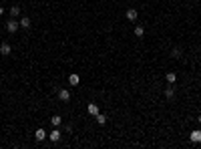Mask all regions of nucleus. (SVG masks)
I'll return each mask as SVG.
<instances>
[{"label":"nucleus","mask_w":201,"mask_h":149,"mask_svg":"<svg viewBox=\"0 0 201 149\" xmlns=\"http://www.w3.org/2000/svg\"><path fill=\"white\" fill-rule=\"evenodd\" d=\"M18 28H20V22H18V20L10 18V20H8V22H6V30L10 32V35H14V32L18 30Z\"/></svg>","instance_id":"1"},{"label":"nucleus","mask_w":201,"mask_h":149,"mask_svg":"<svg viewBox=\"0 0 201 149\" xmlns=\"http://www.w3.org/2000/svg\"><path fill=\"white\" fill-rule=\"evenodd\" d=\"M61 137H62V133L58 131V127H54V129L48 133V139H50L53 143H58V141H61Z\"/></svg>","instance_id":"2"},{"label":"nucleus","mask_w":201,"mask_h":149,"mask_svg":"<svg viewBox=\"0 0 201 149\" xmlns=\"http://www.w3.org/2000/svg\"><path fill=\"white\" fill-rule=\"evenodd\" d=\"M125 16H127V20H131V22H135V20L139 18V12H137V8H127Z\"/></svg>","instance_id":"3"},{"label":"nucleus","mask_w":201,"mask_h":149,"mask_svg":"<svg viewBox=\"0 0 201 149\" xmlns=\"http://www.w3.org/2000/svg\"><path fill=\"white\" fill-rule=\"evenodd\" d=\"M189 141L191 143H201V129H193L189 133Z\"/></svg>","instance_id":"4"},{"label":"nucleus","mask_w":201,"mask_h":149,"mask_svg":"<svg viewBox=\"0 0 201 149\" xmlns=\"http://www.w3.org/2000/svg\"><path fill=\"white\" fill-rule=\"evenodd\" d=\"M12 53V46L8 44V42H2L0 44V54H4V57H8V54Z\"/></svg>","instance_id":"5"},{"label":"nucleus","mask_w":201,"mask_h":149,"mask_svg":"<svg viewBox=\"0 0 201 149\" xmlns=\"http://www.w3.org/2000/svg\"><path fill=\"white\" fill-rule=\"evenodd\" d=\"M58 99L66 103V101L71 99V91H68V89H61V91H58Z\"/></svg>","instance_id":"6"},{"label":"nucleus","mask_w":201,"mask_h":149,"mask_svg":"<svg viewBox=\"0 0 201 149\" xmlns=\"http://www.w3.org/2000/svg\"><path fill=\"white\" fill-rule=\"evenodd\" d=\"M80 83V77L76 75V73H72V75H68V85H72V87H76V85Z\"/></svg>","instance_id":"7"},{"label":"nucleus","mask_w":201,"mask_h":149,"mask_svg":"<svg viewBox=\"0 0 201 149\" xmlns=\"http://www.w3.org/2000/svg\"><path fill=\"white\" fill-rule=\"evenodd\" d=\"M34 137H36V141H44V139L48 137V135H46V131H44V129H36Z\"/></svg>","instance_id":"8"},{"label":"nucleus","mask_w":201,"mask_h":149,"mask_svg":"<svg viewBox=\"0 0 201 149\" xmlns=\"http://www.w3.org/2000/svg\"><path fill=\"white\" fill-rule=\"evenodd\" d=\"M18 22H20V26H22V28H30V24H32V20H30V18H28V16H22V18H20V20H18Z\"/></svg>","instance_id":"9"},{"label":"nucleus","mask_w":201,"mask_h":149,"mask_svg":"<svg viewBox=\"0 0 201 149\" xmlns=\"http://www.w3.org/2000/svg\"><path fill=\"white\" fill-rule=\"evenodd\" d=\"M50 123H53V127H61V123H62V117H61V115H53Z\"/></svg>","instance_id":"10"},{"label":"nucleus","mask_w":201,"mask_h":149,"mask_svg":"<svg viewBox=\"0 0 201 149\" xmlns=\"http://www.w3.org/2000/svg\"><path fill=\"white\" fill-rule=\"evenodd\" d=\"M89 113H91V115L101 113V111H99V105H97V103H89Z\"/></svg>","instance_id":"11"},{"label":"nucleus","mask_w":201,"mask_h":149,"mask_svg":"<svg viewBox=\"0 0 201 149\" xmlns=\"http://www.w3.org/2000/svg\"><path fill=\"white\" fill-rule=\"evenodd\" d=\"M133 32H135V36H137V38H143V36H145V28H143V26H135V30H133Z\"/></svg>","instance_id":"12"},{"label":"nucleus","mask_w":201,"mask_h":149,"mask_svg":"<svg viewBox=\"0 0 201 149\" xmlns=\"http://www.w3.org/2000/svg\"><path fill=\"white\" fill-rule=\"evenodd\" d=\"M10 14H12V18H16V16H20V6H10Z\"/></svg>","instance_id":"13"},{"label":"nucleus","mask_w":201,"mask_h":149,"mask_svg":"<svg viewBox=\"0 0 201 149\" xmlns=\"http://www.w3.org/2000/svg\"><path fill=\"white\" fill-rule=\"evenodd\" d=\"M165 97H167V99H173L175 97V89L173 87H165Z\"/></svg>","instance_id":"14"},{"label":"nucleus","mask_w":201,"mask_h":149,"mask_svg":"<svg viewBox=\"0 0 201 149\" xmlns=\"http://www.w3.org/2000/svg\"><path fill=\"white\" fill-rule=\"evenodd\" d=\"M95 119H97V123H99V125H105V123H107V117H105L103 113H97Z\"/></svg>","instance_id":"15"},{"label":"nucleus","mask_w":201,"mask_h":149,"mask_svg":"<svg viewBox=\"0 0 201 149\" xmlns=\"http://www.w3.org/2000/svg\"><path fill=\"white\" fill-rule=\"evenodd\" d=\"M165 79H167L169 85H173L175 81H177V75H175V73H167V75H165Z\"/></svg>","instance_id":"16"},{"label":"nucleus","mask_w":201,"mask_h":149,"mask_svg":"<svg viewBox=\"0 0 201 149\" xmlns=\"http://www.w3.org/2000/svg\"><path fill=\"white\" fill-rule=\"evenodd\" d=\"M171 57H173V58H179V57H181V50H179L177 46H175V49L171 50Z\"/></svg>","instance_id":"17"},{"label":"nucleus","mask_w":201,"mask_h":149,"mask_svg":"<svg viewBox=\"0 0 201 149\" xmlns=\"http://www.w3.org/2000/svg\"><path fill=\"white\" fill-rule=\"evenodd\" d=\"M2 14H4V8H2V6H0V16H2Z\"/></svg>","instance_id":"18"},{"label":"nucleus","mask_w":201,"mask_h":149,"mask_svg":"<svg viewBox=\"0 0 201 149\" xmlns=\"http://www.w3.org/2000/svg\"><path fill=\"white\" fill-rule=\"evenodd\" d=\"M197 121H199V123H201V115H199V117H197Z\"/></svg>","instance_id":"19"}]
</instances>
